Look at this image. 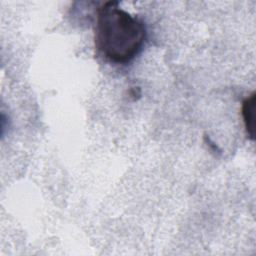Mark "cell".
Returning <instances> with one entry per match:
<instances>
[{"mask_svg": "<svg viewBox=\"0 0 256 256\" xmlns=\"http://www.w3.org/2000/svg\"><path fill=\"white\" fill-rule=\"evenodd\" d=\"M147 37L144 22L119 7L118 1H108L97 10L95 47L113 63L131 61L141 51Z\"/></svg>", "mask_w": 256, "mask_h": 256, "instance_id": "obj_1", "label": "cell"}, {"mask_svg": "<svg viewBox=\"0 0 256 256\" xmlns=\"http://www.w3.org/2000/svg\"><path fill=\"white\" fill-rule=\"evenodd\" d=\"M255 93H252L242 103V117L247 135L253 140L255 137Z\"/></svg>", "mask_w": 256, "mask_h": 256, "instance_id": "obj_2", "label": "cell"}]
</instances>
